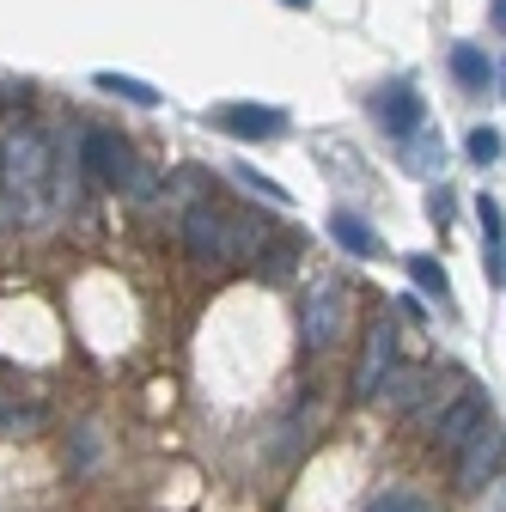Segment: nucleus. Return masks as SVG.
<instances>
[{
    "label": "nucleus",
    "instance_id": "nucleus-1",
    "mask_svg": "<svg viewBox=\"0 0 506 512\" xmlns=\"http://www.w3.org/2000/svg\"><path fill=\"white\" fill-rule=\"evenodd\" d=\"M49 177H55V141L31 122L7 128V141H0V189H7V208L19 220H37L49 208Z\"/></svg>",
    "mask_w": 506,
    "mask_h": 512
},
{
    "label": "nucleus",
    "instance_id": "nucleus-2",
    "mask_svg": "<svg viewBox=\"0 0 506 512\" xmlns=\"http://www.w3.org/2000/svg\"><path fill=\"white\" fill-rule=\"evenodd\" d=\"M80 159H86V177L104 183V189H129V196H153V171L135 159V147L122 135H104V128H92V135H80Z\"/></svg>",
    "mask_w": 506,
    "mask_h": 512
},
{
    "label": "nucleus",
    "instance_id": "nucleus-3",
    "mask_svg": "<svg viewBox=\"0 0 506 512\" xmlns=\"http://www.w3.org/2000/svg\"><path fill=\"white\" fill-rule=\"evenodd\" d=\"M183 244L196 263H232V256L244 244H257V226H244V220H226L214 202H196L183 214Z\"/></svg>",
    "mask_w": 506,
    "mask_h": 512
},
{
    "label": "nucleus",
    "instance_id": "nucleus-4",
    "mask_svg": "<svg viewBox=\"0 0 506 512\" xmlns=\"http://www.w3.org/2000/svg\"><path fill=\"white\" fill-rule=\"evenodd\" d=\"M342 330H348V293H342V281H311L305 311H299V342H305V354H330Z\"/></svg>",
    "mask_w": 506,
    "mask_h": 512
},
{
    "label": "nucleus",
    "instance_id": "nucleus-5",
    "mask_svg": "<svg viewBox=\"0 0 506 512\" xmlns=\"http://www.w3.org/2000/svg\"><path fill=\"white\" fill-rule=\"evenodd\" d=\"M482 427H488V403H482V391H476L470 378H458V397L433 415V445L458 458V452H464V445H470Z\"/></svg>",
    "mask_w": 506,
    "mask_h": 512
},
{
    "label": "nucleus",
    "instance_id": "nucleus-6",
    "mask_svg": "<svg viewBox=\"0 0 506 512\" xmlns=\"http://www.w3.org/2000/svg\"><path fill=\"white\" fill-rule=\"evenodd\" d=\"M500 470H506V427H500V421H488V427L464 445V452H458V488L482 494Z\"/></svg>",
    "mask_w": 506,
    "mask_h": 512
},
{
    "label": "nucleus",
    "instance_id": "nucleus-7",
    "mask_svg": "<svg viewBox=\"0 0 506 512\" xmlns=\"http://www.w3.org/2000/svg\"><path fill=\"white\" fill-rule=\"evenodd\" d=\"M208 128H220V135H238V141H275L287 116L269 110V104H214L208 110Z\"/></svg>",
    "mask_w": 506,
    "mask_h": 512
},
{
    "label": "nucleus",
    "instance_id": "nucleus-8",
    "mask_svg": "<svg viewBox=\"0 0 506 512\" xmlns=\"http://www.w3.org/2000/svg\"><path fill=\"white\" fill-rule=\"evenodd\" d=\"M391 372H397V324H372L366 330V348H360V366H354V391L360 397H378Z\"/></svg>",
    "mask_w": 506,
    "mask_h": 512
},
{
    "label": "nucleus",
    "instance_id": "nucleus-9",
    "mask_svg": "<svg viewBox=\"0 0 506 512\" xmlns=\"http://www.w3.org/2000/svg\"><path fill=\"white\" fill-rule=\"evenodd\" d=\"M372 116L385 122L391 135H403V141L427 128V104H421V92H415V86H385V92L372 98Z\"/></svg>",
    "mask_w": 506,
    "mask_h": 512
},
{
    "label": "nucleus",
    "instance_id": "nucleus-10",
    "mask_svg": "<svg viewBox=\"0 0 506 512\" xmlns=\"http://www.w3.org/2000/svg\"><path fill=\"white\" fill-rule=\"evenodd\" d=\"M476 220H482V263H488V281L506 293V214L494 196L476 202Z\"/></svg>",
    "mask_w": 506,
    "mask_h": 512
},
{
    "label": "nucleus",
    "instance_id": "nucleus-11",
    "mask_svg": "<svg viewBox=\"0 0 506 512\" xmlns=\"http://www.w3.org/2000/svg\"><path fill=\"white\" fill-rule=\"evenodd\" d=\"M378 397H385L397 415H409V409H427V372H421V366H397V372L385 378V391H378Z\"/></svg>",
    "mask_w": 506,
    "mask_h": 512
},
{
    "label": "nucleus",
    "instance_id": "nucleus-12",
    "mask_svg": "<svg viewBox=\"0 0 506 512\" xmlns=\"http://www.w3.org/2000/svg\"><path fill=\"white\" fill-rule=\"evenodd\" d=\"M330 238H336L348 256H360V263H372V256H378V232H372L360 214H348V208H336V214H330Z\"/></svg>",
    "mask_w": 506,
    "mask_h": 512
},
{
    "label": "nucleus",
    "instance_id": "nucleus-13",
    "mask_svg": "<svg viewBox=\"0 0 506 512\" xmlns=\"http://www.w3.org/2000/svg\"><path fill=\"white\" fill-rule=\"evenodd\" d=\"M452 80H458L464 92H488V86H494V61H488L476 43H458V49H452Z\"/></svg>",
    "mask_w": 506,
    "mask_h": 512
},
{
    "label": "nucleus",
    "instance_id": "nucleus-14",
    "mask_svg": "<svg viewBox=\"0 0 506 512\" xmlns=\"http://www.w3.org/2000/svg\"><path fill=\"white\" fill-rule=\"evenodd\" d=\"M403 269H409V281H415L427 299H452V275H446V263H439V256H421V250H415Z\"/></svg>",
    "mask_w": 506,
    "mask_h": 512
},
{
    "label": "nucleus",
    "instance_id": "nucleus-15",
    "mask_svg": "<svg viewBox=\"0 0 506 512\" xmlns=\"http://www.w3.org/2000/svg\"><path fill=\"white\" fill-rule=\"evenodd\" d=\"M92 86H98V92H110V98H122V104H141V110H153V104H159V92H153L147 80H135V74H98Z\"/></svg>",
    "mask_w": 506,
    "mask_h": 512
},
{
    "label": "nucleus",
    "instance_id": "nucleus-16",
    "mask_svg": "<svg viewBox=\"0 0 506 512\" xmlns=\"http://www.w3.org/2000/svg\"><path fill=\"white\" fill-rule=\"evenodd\" d=\"M403 165H409V171H439V165H446V147H439L433 128H421V135L403 141Z\"/></svg>",
    "mask_w": 506,
    "mask_h": 512
},
{
    "label": "nucleus",
    "instance_id": "nucleus-17",
    "mask_svg": "<svg viewBox=\"0 0 506 512\" xmlns=\"http://www.w3.org/2000/svg\"><path fill=\"white\" fill-rule=\"evenodd\" d=\"M232 177H238V183L250 189V196H263V202H275V208H287V202H293V196H287V189H281L275 177H263L257 165H232Z\"/></svg>",
    "mask_w": 506,
    "mask_h": 512
},
{
    "label": "nucleus",
    "instance_id": "nucleus-18",
    "mask_svg": "<svg viewBox=\"0 0 506 512\" xmlns=\"http://www.w3.org/2000/svg\"><path fill=\"white\" fill-rule=\"evenodd\" d=\"M464 153H470L476 165H494V159H500V128H488V122L470 128V135H464Z\"/></svg>",
    "mask_w": 506,
    "mask_h": 512
},
{
    "label": "nucleus",
    "instance_id": "nucleus-19",
    "mask_svg": "<svg viewBox=\"0 0 506 512\" xmlns=\"http://www.w3.org/2000/svg\"><path fill=\"white\" fill-rule=\"evenodd\" d=\"M366 512H433L427 506V494H409V488H391V494H378Z\"/></svg>",
    "mask_w": 506,
    "mask_h": 512
},
{
    "label": "nucleus",
    "instance_id": "nucleus-20",
    "mask_svg": "<svg viewBox=\"0 0 506 512\" xmlns=\"http://www.w3.org/2000/svg\"><path fill=\"white\" fill-rule=\"evenodd\" d=\"M397 311L409 317V324H427V299H415V293H397Z\"/></svg>",
    "mask_w": 506,
    "mask_h": 512
},
{
    "label": "nucleus",
    "instance_id": "nucleus-21",
    "mask_svg": "<svg viewBox=\"0 0 506 512\" xmlns=\"http://www.w3.org/2000/svg\"><path fill=\"white\" fill-rule=\"evenodd\" d=\"M427 214H433L439 226H446V220H452V196H446V189H433V196H427Z\"/></svg>",
    "mask_w": 506,
    "mask_h": 512
},
{
    "label": "nucleus",
    "instance_id": "nucleus-22",
    "mask_svg": "<svg viewBox=\"0 0 506 512\" xmlns=\"http://www.w3.org/2000/svg\"><path fill=\"white\" fill-rule=\"evenodd\" d=\"M488 488H494V494H488V500H482V512H506V476H494V482H488Z\"/></svg>",
    "mask_w": 506,
    "mask_h": 512
},
{
    "label": "nucleus",
    "instance_id": "nucleus-23",
    "mask_svg": "<svg viewBox=\"0 0 506 512\" xmlns=\"http://www.w3.org/2000/svg\"><path fill=\"white\" fill-rule=\"evenodd\" d=\"M494 25H500V31H506V0H494Z\"/></svg>",
    "mask_w": 506,
    "mask_h": 512
},
{
    "label": "nucleus",
    "instance_id": "nucleus-24",
    "mask_svg": "<svg viewBox=\"0 0 506 512\" xmlns=\"http://www.w3.org/2000/svg\"><path fill=\"white\" fill-rule=\"evenodd\" d=\"M494 86H500V98H506V61H500V68H494Z\"/></svg>",
    "mask_w": 506,
    "mask_h": 512
},
{
    "label": "nucleus",
    "instance_id": "nucleus-25",
    "mask_svg": "<svg viewBox=\"0 0 506 512\" xmlns=\"http://www.w3.org/2000/svg\"><path fill=\"white\" fill-rule=\"evenodd\" d=\"M281 7H293V13H311V0H281Z\"/></svg>",
    "mask_w": 506,
    "mask_h": 512
}]
</instances>
